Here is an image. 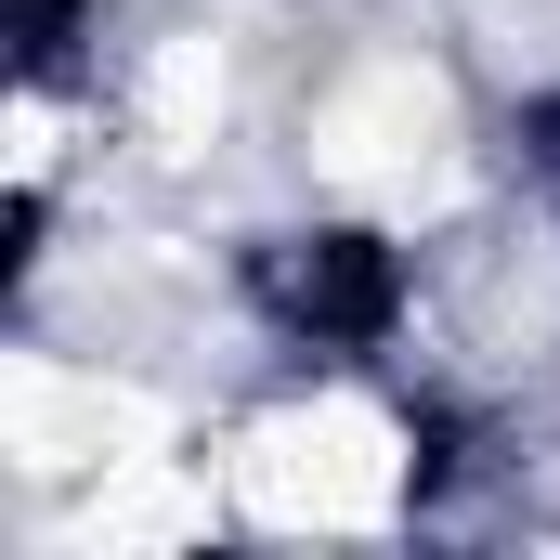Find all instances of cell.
Wrapping results in <instances>:
<instances>
[{"mask_svg": "<svg viewBox=\"0 0 560 560\" xmlns=\"http://www.w3.org/2000/svg\"><path fill=\"white\" fill-rule=\"evenodd\" d=\"M222 495L248 535H378L430 509V418L352 378H300L222 430Z\"/></svg>", "mask_w": 560, "mask_h": 560, "instance_id": "6da1fadb", "label": "cell"}, {"mask_svg": "<svg viewBox=\"0 0 560 560\" xmlns=\"http://www.w3.org/2000/svg\"><path fill=\"white\" fill-rule=\"evenodd\" d=\"M300 170L339 196V209H378V222H443L469 196V92L456 66L418 39H365L339 52L313 92H300Z\"/></svg>", "mask_w": 560, "mask_h": 560, "instance_id": "7a4b0ae2", "label": "cell"}]
</instances>
